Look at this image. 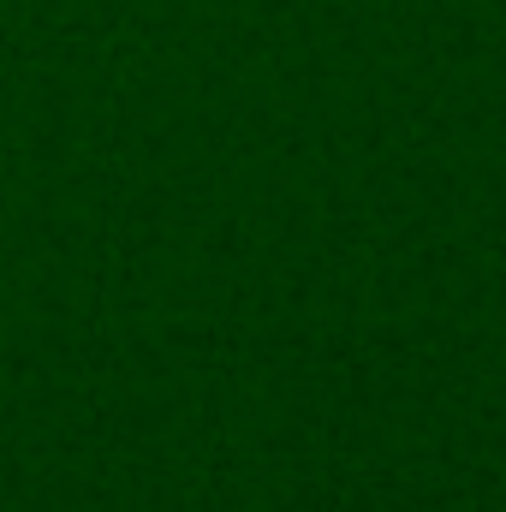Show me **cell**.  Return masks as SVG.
Segmentation results:
<instances>
[]
</instances>
